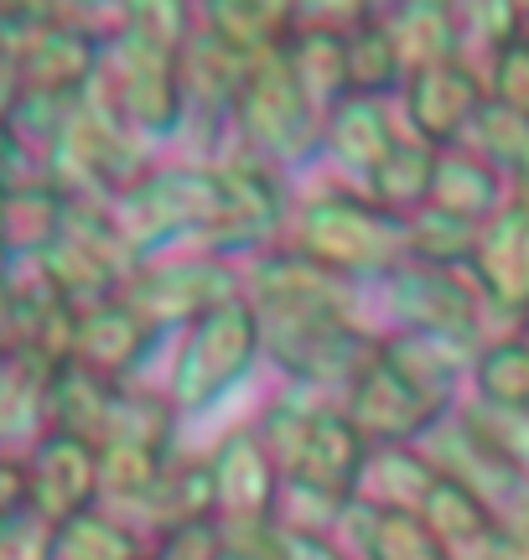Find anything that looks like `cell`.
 <instances>
[{
	"label": "cell",
	"mask_w": 529,
	"mask_h": 560,
	"mask_svg": "<svg viewBox=\"0 0 529 560\" xmlns=\"http://www.w3.org/2000/svg\"><path fill=\"white\" fill-rule=\"evenodd\" d=\"M431 540L447 560H498L504 529L493 524L489 503L462 482H436L426 493V520Z\"/></svg>",
	"instance_id": "cell-1"
},
{
	"label": "cell",
	"mask_w": 529,
	"mask_h": 560,
	"mask_svg": "<svg viewBox=\"0 0 529 560\" xmlns=\"http://www.w3.org/2000/svg\"><path fill=\"white\" fill-rule=\"evenodd\" d=\"M489 276L504 301H529V213H509L493 234Z\"/></svg>",
	"instance_id": "cell-2"
},
{
	"label": "cell",
	"mask_w": 529,
	"mask_h": 560,
	"mask_svg": "<svg viewBox=\"0 0 529 560\" xmlns=\"http://www.w3.org/2000/svg\"><path fill=\"white\" fill-rule=\"evenodd\" d=\"M368 556L374 560H447L436 550L426 524L400 514V509L374 514V524H368Z\"/></svg>",
	"instance_id": "cell-3"
},
{
	"label": "cell",
	"mask_w": 529,
	"mask_h": 560,
	"mask_svg": "<svg viewBox=\"0 0 529 560\" xmlns=\"http://www.w3.org/2000/svg\"><path fill=\"white\" fill-rule=\"evenodd\" d=\"M489 395L509 410H529V348H498L489 359Z\"/></svg>",
	"instance_id": "cell-4"
},
{
	"label": "cell",
	"mask_w": 529,
	"mask_h": 560,
	"mask_svg": "<svg viewBox=\"0 0 529 560\" xmlns=\"http://www.w3.org/2000/svg\"><path fill=\"white\" fill-rule=\"evenodd\" d=\"M73 560H130V540L120 529H109L99 520H79L73 524Z\"/></svg>",
	"instance_id": "cell-5"
},
{
	"label": "cell",
	"mask_w": 529,
	"mask_h": 560,
	"mask_svg": "<svg viewBox=\"0 0 529 560\" xmlns=\"http://www.w3.org/2000/svg\"><path fill=\"white\" fill-rule=\"evenodd\" d=\"M504 94H509L514 109L529 115V42L525 47H509V58H504Z\"/></svg>",
	"instance_id": "cell-6"
},
{
	"label": "cell",
	"mask_w": 529,
	"mask_h": 560,
	"mask_svg": "<svg viewBox=\"0 0 529 560\" xmlns=\"http://www.w3.org/2000/svg\"><path fill=\"white\" fill-rule=\"evenodd\" d=\"M498 560H529V535H519V529H504Z\"/></svg>",
	"instance_id": "cell-7"
},
{
	"label": "cell",
	"mask_w": 529,
	"mask_h": 560,
	"mask_svg": "<svg viewBox=\"0 0 529 560\" xmlns=\"http://www.w3.org/2000/svg\"><path fill=\"white\" fill-rule=\"evenodd\" d=\"M285 560H332L322 550V545H291V550H285Z\"/></svg>",
	"instance_id": "cell-8"
},
{
	"label": "cell",
	"mask_w": 529,
	"mask_h": 560,
	"mask_svg": "<svg viewBox=\"0 0 529 560\" xmlns=\"http://www.w3.org/2000/svg\"><path fill=\"white\" fill-rule=\"evenodd\" d=\"M514 529H519V535H529V493H525V509H519V520H514Z\"/></svg>",
	"instance_id": "cell-9"
},
{
	"label": "cell",
	"mask_w": 529,
	"mask_h": 560,
	"mask_svg": "<svg viewBox=\"0 0 529 560\" xmlns=\"http://www.w3.org/2000/svg\"><path fill=\"white\" fill-rule=\"evenodd\" d=\"M525 5H529V0H525Z\"/></svg>",
	"instance_id": "cell-10"
}]
</instances>
